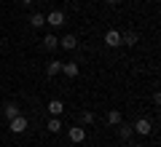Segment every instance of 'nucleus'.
Masks as SVG:
<instances>
[{
  "label": "nucleus",
  "mask_w": 161,
  "mask_h": 147,
  "mask_svg": "<svg viewBox=\"0 0 161 147\" xmlns=\"http://www.w3.org/2000/svg\"><path fill=\"white\" fill-rule=\"evenodd\" d=\"M8 129H11L14 134H24V131H27V118H24V115L11 118V120H8Z\"/></svg>",
  "instance_id": "f257e3e1"
},
{
  "label": "nucleus",
  "mask_w": 161,
  "mask_h": 147,
  "mask_svg": "<svg viewBox=\"0 0 161 147\" xmlns=\"http://www.w3.org/2000/svg\"><path fill=\"white\" fill-rule=\"evenodd\" d=\"M105 45H108V48H118L121 45V32L118 29H108V32H105Z\"/></svg>",
  "instance_id": "f03ea898"
},
{
  "label": "nucleus",
  "mask_w": 161,
  "mask_h": 147,
  "mask_svg": "<svg viewBox=\"0 0 161 147\" xmlns=\"http://www.w3.org/2000/svg\"><path fill=\"white\" fill-rule=\"evenodd\" d=\"M67 136H70V142H75V144H80V142L86 139V129H83V126H73V129L67 131Z\"/></svg>",
  "instance_id": "7ed1b4c3"
},
{
  "label": "nucleus",
  "mask_w": 161,
  "mask_h": 147,
  "mask_svg": "<svg viewBox=\"0 0 161 147\" xmlns=\"http://www.w3.org/2000/svg\"><path fill=\"white\" fill-rule=\"evenodd\" d=\"M132 129H134V134H142V136H148L150 131H153V126H150V120H148V118H140L137 123L132 126Z\"/></svg>",
  "instance_id": "20e7f679"
},
{
  "label": "nucleus",
  "mask_w": 161,
  "mask_h": 147,
  "mask_svg": "<svg viewBox=\"0 0 161 147\" xmlns=\"http://www.w3.org/2000/svg\"><path fill=\"white\" fill-rule=\"evenodd\" d=\"M46 24H48V27H54V29L62 27V24H64V13H62V11H51V13L46 16Z\"/></svg>",
  "instance_id": "39448f33"
},
{
  "label": "nucleus",
  "mask_w": 161,
  "mask_h": 147,
  "mask_svg": "<svg viewBox=\"0 0 161 147\" xmlns=\"http://www.w3.org/2000/svg\"><path fill=\"white\" fill-rule=\"evenodd\" d=\"M62 72L67 75V78H78L80 67H78V62H62Z\"/></svg>",
  "instance_id": "423d86ee"
},
{
  "label": "nucleus",
  "mask_w": 161,
  "mask_h": 147,
  "mask_svg": "<svg viewBox=\"0 0 161 147\" xmlns=\"http://www.w3.org/2000/svg\"><path fill=\"white\" fill-rule=\"evenodd\" d=\"M140 35L134 29H126V32H121V45H137Z\"/></svg>",
  "instance_id": "0eeeda50"
},
{
  "label": "nucleus",
  "mask_w": 161,
  "mask_h": 147,
  "mask_svg": "<svg viewBox=\"0 0 161 147\" xmlns=\"http://www.w3.org/2000/svg\"><path fill=\"white\" fill-rule=\"evenodd\" d=\"M48 113H51L54 118H59V115L64 113V102L62 99H51V102H48Z\"/></svg>",
  "instance_id": "6e6552de"
},
{
  "label": "nucleus",
  "mask_w": 161,
  "mask_h": 147,
  "mask_svg": "<svg viewBox=\"0 0 161 147\" xmlns=\"http://www.w3.org/2000/svg\"><path fill=\"white\" fill-rule=\"evenodd\" d=\"M59 45H62L64 51H75V48H78V40H75V35H64V38L59 40Z\"/></svg>",
  "instance_id": "1a4fd4ad"
},
{
  "label": "nucleus",
  "mask_w": 161,
  "mask_h": 147,
  "mask_svg": "<svg viewBox=\"0 0 161 147\" xmlns=\"http://www.w3.org/2000/svg\"><path fill=\"white\" fill-rule=\"evenodd\" d=\"M3 115L11 120V118H16V115H22V107H19V104H14V102H8L6 107H3Z\"/></svg>",
  "instance_id": "9d476101"
},
{
  "label": "nucleus",
  "mask_w": 161,
  "mask_h": 147,
  "mask_svg": "<svg viewBox=\"0 0 161 147\" xmlns=\"http://www.w3.org/2000/svg\"><path fill=\"white\" fill-rule=\"evenodd\" d=\"M43 45H46L48 51H57V48H59V38H57L54 32H48L46 38H43Z\"/></svg>",
  "instance_id": "9b49d317"
},
{
  "label": "nucleus",
  "mask_w": 161,
  "mask_h": 147,
  "mask_svg": "<svg viewBox=\"0 0 161 147\" xmlns=\"http://www.w3.org/2000/svg\"><path fill=\"white\" fill-rule=\"evenodd\" d=\"M132 134H134V129H132L129 123L121 120V123H118V136H121V139H132Z\"/></svg>",
  "instance_id": "f8f14e48"
},
{
  "label": "nucleus",
  "mask_w": 161,
  "mask_h": 147,
  "mask_svg": "<svg viewBox=\"0 0 161 147\" xmlns=\"http://www.w3.org/2000/svg\"><path fill=\"white\" fill-rule=\"evenodd\" d=\"M46 72L51 75V78H54V75H59V72H62V62H59V59H51V62L46 64Z\"/></svg>",
  "instance_id": "ddd939ff"
},
{
  "label": "nucleus",
  "mask_w": 161,
  "mask_h": 147,
  "mask_svg": "<svg viewBox=\"0 0 161 147\" xmlns=\"http://www.w3.org/2000/svg\"><path fill=\"white\" fill-rule=\"evenodd\" d=\"M30 24H32L35 29H40L43 24H46V16H43V13H32V16H30Z\"/></svg>",
  "instance_id": "4468645a"
},
{
  "label": "nucleus",
  "mask_w": 161,
  "mask_h": 147,
  "mask_svg": "<svg viewBox=\"0 0 161 147\" xmlns=\"http://www.w3.org/2000/svg\"><path fill=\"white\" fill-rule=\"evenodd\" d=\"M121 120H124V118H121L118 110H110V113H108V123H110V126H118Z\"/></svg>",
  "instance_id": "2eb2a0df"
},
{
  "label": "nucleus",
  "mask_w": 161,
  "mask_h": 147,
  "mask_svg": "<svg viewBox=\"0 0 161 147\" xmlns=\"http://www.w3.org/2000/svg\"><path fill=\"white\" fill-rule=\"evenodd\" d=\"M48 131H51V134H59V131H62V120L51 118V120H48Z\"/></svg>",
  "instance_id": "dca6fc26"
},
{
  "label": "nucleus",
  "mask_w": 161,
  "mask_h": 147,
  "mask_svg": "<svg viewBox=\"0 0 161 147\" xmlns=\"http://www.w3.org/2000/svg\"><path fill=\"white\" fill-rule=\"evenodd\" d=\"M80 120H83V126H89V123H94V113H89V110H86V113L80 115Z\"/></svg>",
  "instance_id": "f3484780"
},
{
  "label": "nucleus",
  "mask_w": 161,
  "mask_h": 147,
  "mask_svg": "<svg viewBox=\"0 0 161 147\" xmlns=\"http://www.w3.org/2000/svg\"><path fill=\"white\" fill-rule=\"evenodd\" d=\"M105 3H110V6H118V3H121V0H105Z\"/></svg>",
  "instance_id": "a211bd4d"
},
{
  "label": "nucleus",
  "mask_w": 161,
  "mask_h": 147,
  "mask_svg": "<svg viewBox=\"0 0 161 147\" xmlns=\"http://www.w3.org/2000/svg\"><path fill=\"white\" fill-rule=\"evenodd\" d=\"M32 3H35V0H22V6H32Z\"/></svg>",
  "instance_id": "6ab92c4d"
}]
</instances>
